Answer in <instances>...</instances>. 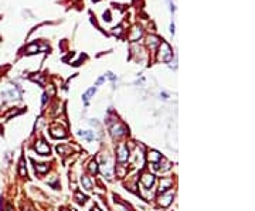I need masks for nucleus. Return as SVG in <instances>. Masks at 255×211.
I'll list each match as a JSON object with an SVG mask.
<instances>
[{
    "instance_id": "1",
    "label": "nucleus",
    "mask_w": 255,
    "mask_h": 211,
    "mask_svg": "<svg viewBox=\"0 0 255 211\" xmlns=\"http://www.w3.org/2000/svg\"><path fill=\"white\" fill-rule=\"evenodd\" d=\"M172 58H173V51H172V48H170V46L166 41H162L160 46H159V60L169 62Z\"/></svg>"
},
{
    "instance_id": "2",
    "label": "nucleus",
    "mask_w": 255,
    "mask_h": 211,
    "mask_svg": "<svg viewBox=\"0 0 255 211\" xmlns=\"http://www.w3.org/2000/svg\"><path fill=\"white\" fill-rule=\"evenodd\" d=\"M128 156H129V150H128V146L126 145H121L118 147V162H126L128 160Z\"/></svg>"
},
{
    "instance_id": "3",
    "label": "nucleus",
    "mask_w": 255,
    "mask_h": 211,
    "mask_svg": "<svg viewBox=\"0 0 255 211\" xmlns=\"http://www.w3.org/2000/svg\"><path fill=\"white\" fill-rule=\"evenodd\" d=\"M173 194L172 191H167V193H164V194H162L160 196V198H159V204L162 207H167V206H170V203H172V200H173Z\"/></svg>"
},
{
    "instance_id": "4",
    "label": "nucleus",
    "mask_w": 255,
    "mask_h": 211,
    "mask_svg": "<svg viewBox=\"0 0 255 211\" xmlns=\"http://www.w3.org/2000/svg\"><path fill=\"white\" fill-rule=\"evenodd\" d=\"M140 183L143 184L146 188L152 187L153 183H155V176H153V174H150V173L142 174V177H140Z\"/></svg>"
},
{
    "instance_id": "5",
    "label": "nucleus",
    "mask_w": 255,
    "mask_h": 211,
    "mask_svg": "<svg viewBox=\"0 0 255 211\" xmlns=\"http://www.w3.org/2000/svg\"><path fill=\"white\" fill-rule=\"evenodd\" d=\"M36 150H37L38 155H43V156L50 155V146L47 145V143H46L44 140L38 142L37 145H36Z\"/></svg>"
},
{
    "instance_id": "6",
    "label": "nucleus",
    "mask_w": 255,
    "mask_h": 211,
    "mask_svg": "<svg viewBox=\"0 0 255 211\" xmlns=\"http://www.w3.org/2000/svg\"><path fill=\"white\" fill-rule=\"evenodd\" d=\"M51 136L53 137H65L67 132L64 128H51Z\"/></svg>"
},
{
    "instance_id": "7",
    "label": "nucleus",
    "mask_w": 255,
    "mask_h": 211,
    "mask_svg": "<svg viewBox=\"0 0 255 211\" xmlns=\"http://www.w3.org/2000/svg\"><path fill=\"white\" fill-rule=\"evenodd\" d=\"M172 184H173V180H172V178H162L159 191H160V193H164L166 190H169V188L172 187Z\"/></svg>"
},
{
    "instance_id": "8",
    "label": "nucleus",
    "mask_w": 255,
    "mask_h": 211,
    "mask_svg": "<svg viewBox=\"0 0 255 211\" xmlns=\"http://www.w3.org/2000/svg\"><path fill=\"white\" fill-rule=\"evenodd\" d=\"M160 159H162V156L159 155V152H156V150H150L148 153V160L150 163H158V162H160Z\"/></svg>"
},
{
    "instance_id": "9",
    "label": "nucleus",
    "mask_w": 255,
    "mask_h": 211,
    "mask_svg": "<svg viewBox=\"0 0 255 211\" xmlns=\"http://www.w3.org/2000/svg\"><path fill=\"white\" fill-rule=\"evenodd\" d=\"M125 132H126V129H125V126L123 125H116V126H113L112 128V135L113 136H122V135H125Z\"/></svg>"
},
{
    "instance_id": "10",
    "label": "nucleus",
    "mask_w": 255,
    "mask_h": 211,
    "mask_svg": "<svg viewBox=\"0 0 255 211\" xmlns=\"http://www.w3.org/2000/svg\"><path fill=\"white\" fill-rule=\"evenodd\" d=\"M95 91H97V88H91L88 91V92H87V94H84V102H85V105H87V103L89 102V98H91V96H92L94 94H95Z\"/></svg>"
},
{
    "instance_id": "11",
    "label": "nucleus",
    "mask_w": 255,
    "mask_h": 211,
    "mask_svg": "<svg viewBox=\"0 0 255 211\" xmlns=\"http://www.w3.org/2000/svg\"><path fill=\"white\" fill-rule=\"evenodd\" d=\"M82 184L85 186L87 190H91V188H92V183H91L89 177H87V176H82Z\"/></svg>"
},
{
    "instance_id": "12",
    "label": "nucleus",
    "mask_w": 255,
    "mask_h": 211,
    "mask_svg": "<svg viewBox=\"0 0 255 211\" xmlns=\"http://www.w3.org/2000/svg\"><path fill=\"white\" fill-rule=\"evenodd\" d=\"M19 174L20 176H26L27 174V170H26V166H24V159L20 160V164H19Z\"/></svg>"
},
{
    "instance_id": "13",
    "label": "nucleus",
    "mask_w": 255,
    "mask_h": 211,
    "mask_svg": "<svg viewBox=\"0 0 255 211\" xmlns=\"http://www.w3.org/2000/svg\"><path fill=\"white\" fill-rule=\"evenodd\" d=\"M36 170L40 172V173H46L47 170H48V167H47L46 164H36Z\"/></svg>"
},
{
    "instance_id": "14",
    "label": "nucleus",
    "mask_w": 255,
    "mask_h": 211,
    "mask_svg": "<svg viewBox=\"0 0 255 211\" xmlns=\"http://www.w3.org/2000/svg\"><path fill=\"white\" fill-rule=\"evenodd\" d=\"M135 30H136V31H135V34L132 36V37H130V40H132V41H135L136 38H139L140 36H142V30H140V28H135Z\"/></svg>"
},
{
    "instance_id": "15",
    "label": "nucleus",
    "mask_w": 255,
    "mask_h": 211,
    "mask_svg": "<svg viewBox=\"0 0 255 211\" xmlns=\"http://www.w3.org/2000/svg\"><path fill=\"white\" fill-rule=\"evenodd\" d=\"M89 170H91L92 173H97V172H98V164L95 163V162H91V163H89Z\"/></svg>"
},
{
    "instance_id": "16",
    "label": "nucleus",
    "mask_w": 255,
    "mask_h": 211,
    "mask_svg": "<svg viewBox=\"0 0 255 211\" xmlns=\"http://www.w3.org/2000/svg\"><path fill=\"white\" fill-rule=\"evenodd\" d=\"M75 198H78V201L79 203H85V200H87V197H85V196H82V194H81V193H75Z\"/></svg>"
},
{
    "instance_id": "17",
    "label": "nucleus",
    "mask_w": 255,
    "mask_h": 211,
    "mask_svg": "<svg viewBox=\"0 0 255 211\" xmlns=\"http://www.w3.org/2000/svg\"><path fill=\"white\" fill-rule=\"evenodd\" d=\"M81 136L87 137L88 140H92V139H94V135H92V133H88V132H81Z\"/></svg>"
},
{
    "instance_id": "18",
    "label": "nucleus",
    "mask_w": 255,
    "mask_h": 211,
    "mask_svg": "<svg viewBox=\"0 0 255 211\" xmlns=\"http://www.w3.org/2000/svg\"><path fill=\"white\" fill-rule=\"evenodd\" d=\"M152 41V46H155V44H156V43L159 41V38L158 37H153V36H150V37H149V43Z\"/></svg>"
},
{
    "instance_id": "19",
    "label": "nucleus",
    "mask_w": 255,
    "mask_h": 211,
    "mask_svg": "<svg viewBox=\"0 0 255 211\" xmlns=\"http://www.w3.org/2000/svg\"><path fill=\"white\" fill-rule=\"evenodd\" d=\"M121 30H122L121 27H115L113 28V34H121Z\"/></svg>"
},
{
    "instance_id": "20",
    "label": "nucleus",
    "mask_w": 255,
    "mask_h": 211,
    "mask_svg": "<svg viewBox=\"0 0 255 211\" xmlns=\"http://www.w3.org/2000/svg\"><path fill=\"white\" fill-rule=\"evenodd\" d=\"M104 17H107V21H111V16H109V11H107V13L104 14Z\"/></svg>"
},
{
    "instance_id": "21",
    "label": "nucleus",
    "mask_w": 255,
    "mask_h": 211,
    "mask_svg": "<svg viewBox=\"0 0 255 211\" xmlns=\"http://www.w3.org/2000/svg\"><path fill=\"white\" fill-rule=\"evenodd\" d=\"M170 31H172V34L174 33V24L172 23V26H170Z\"/></svg>"
},
{
    "instance_id": "22",
    "label": "nucleus",
    "mask_w": 255,
    "mask_h": 211,
    "mask_svg": "<svg viewBox=\"0 0 255 211\" xmlns=\"http://www.w3.org/2000/svg\"><path fill=\"white\" fill-rule=\"evenodd\" d=\"M46 101H47V95L44 94V95H43V103H46Z\"/></svg>"
},
{
    "instance_id": "23",
    "label": "nucleus",
    "mask_w": 255,
    "mask_h": 211,
    "mask_svg": "<svg viewBox=\"0 0 255 211\" xmlns=\"http://www.w3.org/2000/svg\"><path fill=\"white\" fill-rule=\"evenodd\" d=\"M91 211H99V208H98V207H92V210Z\"/></svg>"
},
{
    "instance_id": "24",
    "label": "nucleus",
    "mask_w": 255,
    "mask_h": 211,
    "mask_svg": "<svg viewBox=\"0 0 255 211\" xmlns=\"http://www.w3.org/2000/svg\"><path fill=\"white\" fill-rule=\"evenodd\" d=\"M94 2H98V0H94Z\"/></svg>"
}]
</instances>
